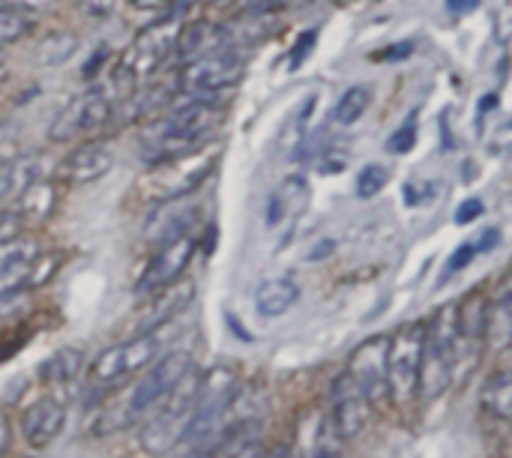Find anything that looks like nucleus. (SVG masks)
<instances>
[{"label": "nucleus", "mask_w": 512, "mask_h": 458, "mask_svg": "<svg viewBox=\"0 0 512 458\" xmlns=\"http://www.w3.org/2000/svg\"><path fill=\"white\" fill-rule=\"evenodd\" d=\"M222 120H225V108L213 99H192L186 105L171 108L144 138L147 162L153 165L159 159L204 147V141L219 129Z\"/></svg>", "instance_id": "1"}, {"label": "nucleus", "mask_w": 512, "mask_h": 458, "mask_svg": "<svg viewBox=\"0 0 512 458\" xmlns=\"http://www.w3.org/2000/svg\"><path fill=\"white\" fill-rule=\"evenodd\" d=\"M216 159H219V147H198L180 156L159 159L138 177L135 195L153 207L183 201L210 177V171L216 168Z\"/></svg>", "instance_id": "2"}, {"label": "nucleus", "mask_w": 512, "mask_h": 458, "mask_svg": "<svg viewBox=\"0 0 512 458\" xmlns=\"http://www.w3.org/2000/svg\"><path fill=\"white\" fill-rule=\"evenodd\" d=\"M198 393H201V372L189 366L180 375V381L165 393V399L144 417L141 447L147 456H165L183 444L198 405Z\"/></svg>", "instance_id": "3"}, {"label": "nucleus", "mask_w": 512, "mask_h": 458, "mask_svg": "<svg viewBox=\"0 0 512 458\" xmlns=\"http://www.w3.org/2000/svg\"><path fill=\"white\" fill-rule=\"evenodd\" d=\"M453 333H456V306L438 312L432 327L423 330V357H420V381H417V396L423 402H435L453 384V363H450Z\"/></svg>", "instance_id": "4"}, {"label": "nucleus", "mask_w": 512, "mask_h": 458, "mask_svg": "<svg viewBox=\"0 0 512 458\" xmlns=\"http://www.w3.org/2000/svg\"><path fill=\"white\" fill-rule=\"evenodd\" d=\"M423 330V324H405L393 339H387V390L399 408H411L417 402Z\"/></svg>", "instance_id": "5"}, {"label": "nucleus", "mask_w": 512, "mask_h": 458, "mask_svg": "<svg viewBox=\"0 0 512 458\" xmlns=\"http://www.w3.org/2000/svg\"><path fill=\"white\" fill-rule=\"evenodd\" d=\"M165 351V336H162V327L153 330V333H141V336H132L129 342L123 345H114L108 351H102L93 366H90V378L102 387H114L120 384L123 378H132L144 369H150Z\"/></svg>", "instance_id": "6"}, {"label": "nucleus", "mask_w": 512, "mask_h": 458, "mask_svg": "<svg viewBox=\"0 0 512 458\" xmlns=\"http://www.w3.org/2000/svg\"><path fill=\"white\" fill-rule=\"evenodd\" d=\"M192 366V357L186 351H171V354H162L141 378L138 384L132 387L129 399H123L120 405V420H117V429L126 426V423H138L144 420L162 399L165 393L180 381V375Z\"/></svg>", "instance_id": "7"}, {"label": "nucleus", "mask_w": 512, "mask_h": 458, "mask_svg": "<svg viewBox=\"0 0 512 458\" xmlns=\"http://www.w3.org/2000/svg\"><path fill=\"white\" fill-rule=\"evenodd\" d=\"M243 75H246V63L240 54L213 51V54H201V57L186 60V66L177 72V81L195 99H210L213 93L237 87Z\"/></svg>", "instance_id": "8"}, {"label": "nucleus", "mask_w": 512, "mask_h": 458, "mask_svg": "<svg viewBox=\"0 0 512 458\" xmlns=\"http://www.w3.org/2000/svg\"><path fill=\"white\" fill-rule=\"evenodd\" d=\"M177 18H180L177 9H171L162 21H156L153 27L138 33V39L129 45V51L123 54V63H120V72L129 75V81H144L165 63V57L174 51Z\"/></svg>", "instance_id": "9"}, {"label": "nucleus", "mask_w": 512, "mask_h": 458, "mask_svg": "<svg viewBox=\"0 0 512 458\" xmlns=\"http://www.w3.org/2000/svg\"><path fill=\"white\" fill-rule=\"evenodd\" d=\"M111 99L99 90H87L84 96L72 99L51 123V138L54 141H69L81 135H96L108 126L111 120Z\"/></svg>", "instance_id": "10"}, {"label": "nucleus", "mask_w": 512, "mask_h": 458, "mask_svg": "<svg viewBox=\"0 0 512 458\" xmlns=\"http://www.w3.org/2000/svg\"><path fill=\"white\" fill-rule=\"evenodd\" d=\"M360 393L366 396V402L372 408H381L390 402V390H387V336H375L369 342H363L354 357L351 366L345 372Z\"/></svg>", "instance_id": "11"}, {"label": "nucleus", "mask_w": 512, "mask_h": 458, "mask_svg": "<svg viewBox=\"0 0 512 458\" xmlns=\"http://www.w3.org/2000/svg\"><path fill=\"white\" fill-rule=\"evenodd\" d=\"M195 234H186V237H177L165 246L156 249L153 261L147 264L144 276H141V285L138 291L144 294H156V291H165L171 285H177L186 273V267L192 264L195 258Z\"/></svg>", "instance_id": "12"}, {"label": "nucleus", "mask_w": 512, "mask_h": 458, "mask_svg": "<svg viewBox=\"0 0 512 458\" xmlns=\"http://www.w3.org/2000/svg\"><path fill=\"white\" fill-rule=\"evenodd\" d=\"M327 411H330V417H333V423L345 441L363 435L369 429V420H372V405L366 402V396L360 393V387L348 375H339L333 381Z\"/></svg>", "instance_id": "13"}, {"label": "nucleus", "mask_w": 512, "mask_h": 458, "mask_svg": "<svg viewBox=\"0 0 512 458\" xmlns=\"http://www.w3.org/2000/svg\"><path fill=\"white\" fill-rule=\"evenodd\" d=\"M300 458H345V438L339 435L327 408H312L300 426Z\"/></svg>", "instance_id": "14"}, {"label": "nucleus", "mask_w": 512, "mask_h": 458, "mask_svg": "<svg viewBox=\"0 0 512 458\" xmlns=\"http://www.w3.org/2000/svg\"><path fill=\"white\" fill-rule=\"evenodd\" d=\"M114 168V150L105 141H87L78 150H72L63 165H60V177L72 186H84L93 183L99 177H105Z\"/></svg>", "instance_id": "15"}, {"label": "nucleus", "mask_w": 512, "mask_h": 458, "mask_svg": "<svg viewBox=\"0 0 512 458\" xmlns=\"http://www.w3.org/2000/svg\"><path fill=\"white\" fill-rule=\"evenodd\" d=\"M39 264V246L33 240L15 237L12 243L0 246V297L18 294L27 279H33Z\"/></svg>", "instance_id": "16"}, {"label": "nucleus", "mask_w": 512, "mask_h": 458, "mask_svg": "<svg viewBox=\"0 0 512 458\" xmlns=\"http://www.w3.org/2000/svg\"><path fill=\"white\" fill-rule=\"evenodd\" d=\"M63 426H66V408L57 399H39L21 417L24 441L33 450H45L51 441H57L60 432H63Z\"/></svg>", "instance_id": "17"}, {"label": "nucleus", "mask_w": 512, "mask_h": 458, "mask_svg": "<svg viewBox=\"0 0 512 458\" xmlns=\"http://www.w3.org/2000/svg\"><path fill=\"white\" fill-rule=\"evenodd\" d=\"M156 213L150 216L147 222V240L156 243V246H165L177 237H186L198 228L201 222V210L198 207H189V204H159L153 207Z\"/></svg>", "instance_id": "18"}, {"label": "nucleus", "mask_w": 512, "mask_h": 458, "mask_svg": "<svg viewBox=\"0 0 512 458\" xmlns=\"http://www.w3.org/2000/svg\"><path fill=\"white\" fill-rule=\"evenodd\" d=\"M192 294H195V288H192L189 282L171 285V288H165V291H156L153 300H150V306H147L144 312L135 315V336L153 333V330H159V327H168L171 318L180 315V312L186 309V303L192 300Z\"/></svg>", "instance_id": "19"}, {"label": "nucleus", "mask_w": 512, "mask_h": 458, "mask_svg": "<svg viewBox=\"0 0 512 458\" xmlns=\"http://www.w3.org/2000/svg\"><path fill=\"white\" fill-rule=\"evenodd\" d=\"M309 204V183L306 177H285L267 198V225L285 228L291 225Z\"/></svg>", "instance_id": "20"}, {"label": "nucleus", "mask_w": 512, "mask_h": 458, "mask_svg": "<svg viewBox=\"0 0 512 458\" xmlns=\"http://www.w3.org/2000/svg\"><path fill=\"white\" fill-rule=\"evenodd\" d=\"M225 36H228V30L213 24V21H192V24L177 30L174 54H180L183 60H192V57H201V54L225 51V45L219 42Z\"/></svg>", "instance_id": "21"}, {"label": "nucleus", "mask_w": 512, "mask_h": 458, "mask_svg": "<svg viewBox=\"0 0 512 458\" xmlns=\"http://www.w3.org/2000/svg\"><path fill=\"white\" fill-rule=\"evenodd\" d=\"M300 303V285L291 276H276L258 285L255 309L261 318H282Z\"/></svg>", "instance_id": "22"}, {"label": "nucleus", "mask_w": 512, "mask_h": 458, "mask_svg": "<svg viewBox=\"0 0 512 458\" xmlns=\"http://www.w3.org/2000/svg\"><path fill=\"white\" fill-rule=\"evenodd\" d=\"M54 207H57V192H54V186H51L48 180H36V183H30V186L18 195L15 213H18L21 225H24V222L39 225V222H45V219L54 213Z\"/></svg>", "instance_id": "23"}, {"label": "nucleus", "mask_w": 512, "mask_h": 458, "mask_svg": "<svg viewBox=\"0 0 512 458\" xmlns=\"http://www.w3.org/2000/svg\"><path fill=\"white\" fill-rule=\"evenodd\" d=\"M486 348L492 351H507L512 339V306L510 294L504 291L492 306H486V327H483Z\"/></svg>", "instance_id": "24"}, {"label": "nucleus", "mask_w": 512, "mask_h": 458, "mask_svg": "<svg viewBox=\"0 0 512 458\" xmlns=\"http://www.w3.org/2000/svg\"><path fill=\"white\" fill-rule=\"evenodd\" d=\"M81 372H84V351H78V348H63L54 357H48L42 366V378L57 387L72 384Z\"/></svg>", "instance_id": "25"}, {"label": "nucleus", "mask_w": 512, "mask_h": 458, "mask_svg": "<svg viewBox=\"0 0 512 458\" xmlns=\"http://www.w3.org/2000/svg\"><path fill=\"white\" fill-rule=\"evenodd\" d=\"M369 105H372V87L354 84V87H348V90L339 96V102H336V108H333V120H336L339 126H354V123L369 111Z\"/></svg>", "instance_id": "26"}, {"label": "nucleus", "mask_w": 512, "mask_h": 458, "mask_svg": "<svg viewBox=\"0 0 512 458\" xmlns=\"http://www.w3.org/2000/svg\"><path fill=\"white\" fill-rule=\"evenodd\" d=\"M483 408L495 417V420H501V423H507L512 414V378L510 372H498L495 378H489V384H486V390H483Z\"/></svg>", "instance_id": "27"}, {"label": "nucleus", "mask_w": 512, "mask_h": 458, "mask_svg": "<svg viewBox=\"0 0 512 458\" xmlns=\"http://www.w3.org/2000/svg\"><path fill=\"white\" fill-rule=\"evenodd\" d=\"M75 48H78L75 33H69V30H57V33H48V36L39 42L36 57H39V63H42V66H63V63L75 54Z\"/></svg>", "instance_id": "28"}, {"label": "nucleus", "mask_w": 512, "mask_h": 458, "mask_svg": "<svg viewBox=\"0 0 512 458\" xmlns=\"http://www.w3.org/2000/svg\"><path fill=\"white\" fill-rule=\"evenodd\" d=\"M315 96H309L294 114H291V120L285 123V129H282V138H279V147L282 150H288V153H294L300 144H303V138H306V126H309V120H312V108H315Z\"/></svg>", "instance_id": "29"}, {"label": "nucleus", "mask_w": 512, "mask_h": 458, "mask_svg": "<svg viewBox=\"0 0 512 458\" xmlns=\"http://www.w3.org/2000/svg\"><path fill=\"white\" fill-rule=\"evenodd\" d=\"M27 30H30V15L9 3H0V45L18 42Z\"/></svg>", "instance_id": "30"}, {"label": "nucleus", "mask_w": 512, "mask_h": 458, "mask_svg": "<svg viewBox=\"0 0 512 458\" xmlns=\"http://www.w3.org/2000/svg\"><path fill=\"white\" fill-rule=\"evenodd\" d=\"M387 183H390V171L384 165H366L357 174V195L360 198H375L378 192H384Z\"/></svg>", "instance_id": "31"}, {"label": "nucleus", "mask_w": 512, "mask_h": 458, "mask_svg": "<svg viewBox=\"0 0 512 458\" xmlns=\"http://www.w3.org/2000/svg\"><path fill=\"white\" fill-rule=\"evenodd\" d=\"M309 0H246V12L243 15H279V12H288V9H297V6H306Z\"/></svg>", "instance_id": "32"}, {"label": "nucleus", "mask_w": 512, "mask_h": 458, "mask_svg": "<svg viewBox=\"0 0 512 458\" xmlns=\"http://www.w3.org/2000/svg\"><path fill=\"white\" fill-rule=\"evenodd\" d=\"M24 315H27V303H24L18 294H6V297H0V330L15 327Z\"/></svg>", "instance_id": "33"}, {"label": "nucleus", "mask_w": 512, "mask_h": 458, "mask_svg": "<svg viewBox=\"0 0 512 458\" xmlns=\"http://www.w3.org/2000/svg\"><path fill=\"white\" fill-rule=\"evenodd\" d=\"M414 144H417V123L408 120L405 126H399V129L393 132V138L387 141V150H390V153H408Z\"/></svg>", "instance_id": "34"}, {"label": "nucleus", "mask_w": 512, "mask_h": 458, "mask_svg": "<svg viewBox=\"0 0 512 458\" xmlns=\"http://www.w3.org/2000/svg\"><path fill=\"white\" fill-rule=\"evenodd\" d=\"M345 168H348V153L345 150H336V147L321 150V156H318V171L321 174H336V171H345Z\"/></svg>", "instance_id": "35"}, {"label": "nucleus", "mask_w": 512, "mask_h": 458, "mask_svg": "<svg viewBox=\"0 0 512 458\" xmlns=\"http://www.w3.org/2000/svg\"><path fill=\"white\" fill-rule=\"evenodd\" d=\"M21 231V219L15 210H0V246L12 243Z\"/></svg>", "instance_id": "36"}, {"label": "nucleus", "mask_w": 512, "mask_h": 458, "mask_svg": "<svg viewBox=\"0 0 512 458\" xmlns=\"http://www.w3.org/2000/svg\"><path fill=\"white\" fill-rule=\"evenodd\" d=\"M312 48H315V30H306L300 36V45H294V51H291V69H300Z\"/></svg>", "instance_id": "37"}, {"label": "nucleus", "mask_w": 512, "mask_h": 458, "mask_svg": "<svg viewBox=\"0 0 512 458\" xmlns=\"http://www.w3.org/2000/svg\"><path fill=\"white\" fill-rule=\"evenodd\" d=\"M480 216H483V201L480 198H471V201L459 204V210H456V222L459 225H468V222H474Z\"/></svg>", "instance_id": "38"}, {"label": "nucleus", "mask_w": 512, "mask_h": 458, "mask_svg": "<svg viewBox=\"0 0 512 458\" xmlns=\"http://www.w3.org/2000/svg\"><path fill=\"white\" fill-rule=\"evenodd\" d=\"M474 255H477V246H474V243H468V246H459V249H456V255L450 258V273H456V270H465V267L474 261Z\"/></svg>", "instance_id": "39"}, {"label": "nucleus", "mask_w": 512, "mask_h": 458, "mask_svg": "<svg viewBox=\"0 0 512 458\" xmlns=\"http://www.w3.org/2000/svg\"><path fill=\"white\" fill-rule=\"evenodd\" d=\"M432 192H435L432 186H414V183H408V186H405V201H408L411 207H417V204L429 201Z\"/></svg>", "instance_id": "40"}, {"label": "nucleus", "mask_w": 512, "mask_h": 458, "mask_svg": "<svg viewBox=\"0 0 512 458\" xmlns=\"http://www.w3.org/2000/svg\"><path fill=\"white\" fill-rule=\"evenodd\" d=\"M9 6H15V9H21V12H27V15H36L42 6H48L51 0H6Z\"/></svg>", "instance_id": "41"}, {"label": "nucleus", "mask_w": 512, "mask_h": 458, "mask_svg": "<svg viewBox=\"0 0 512 458\" xmlns=\"http://www.w3.org/2000/svg\"><path fill=\"white\" fill-rule=\"evenodd\" d=\"M411 42H405V45H399V48H387V51H378L375 54V60H399V57H408L411 54Z\"/></svg>", "instance_id": "42"}, {"label": "nucleus", "mask_w": 512, "mask_h": 458, "mask_svg": "<svg viewBox=\"0 0 512 458\" xmlns=\"http://www.w3.org/2000/svg\"><path fill=\"white\" fill-rule=\"evenodd\" d=\"M480 6V0H447V9L453 12V15H468V12H474Z\"/></svg>", "instance_id": "43"}, {"label": "nucleus", "mask_w": 512, "mask_h": 458, "mask_svg": "<svg viewBox=\"0 0 512 458\" xmlns=\"http://www.w3.org/2000/svg\"><path fill=\"white\" fill-rule=\"evenodd\" d=\"M258 447H255V441L252 444H240V447H234L231 453H228V458H258Z\"/></svg>", "instance_id": "44"}, {"label": "nucleus", "mask_w": 512, "mask_h": 458, "mask_svg": "<svg viewBox=\"0 0 512 458\" xmlns=\"http://www.w3.org/2000/svg\"><path fill=\"white\" fill-rule=\"evenodd\" d=\"M258 458H300V456H297V450H291V447H273V450H267V453H258Z\"/></svg>", "instance_id": "45"}, {"label": "nucleus", "mask_w": 512, "mask_h": 458, "mask_svg": "<svg viewBox=\"0 0 512 458\" xmlns=\"http://www.w3.org/2000/svg\"><path fill=\"white\" fill-rule=\"evenodd\" d=\"M6 447H9V423H6V417L0 411V456L6 453Z\"/></svg>", "instance_id": "46"}, {"label": "nucleus", "mask_w": 512, "mask_h": 458, "mask_svg": "<svg viewBox=\"0 0 512 458\" xmlns=\"http://www.w3.org/2000/svg\"><path fill=\"white\" fill-rule=\"evenodd\" d=\"M180 458H216L213 450H198V447H186V453Z\"/></svg>", "instance_id": "47"}, {"label": "nucleus", "mask_w": 512, "mask_h": 458, "mask_svg": "<svg viewBox=\"0 0 512 458\" xmlns=\"http://www.w3.org/2000/svg\"><path fill=\"white\" fill-rule=\"evenodd\" d=\"M132 6H138V9H159L165 0H129Z\"/></svg>", "instance_id": "48"}, {"label": "nucleus", "mask_w": 512, "mask_h": 458, "mask_svg": "<svg viewBox=\"0 0 512 458\" xmlns=\"http://www.w3.org/2000/svg\"><path fill=\"white\" fill-rule=\"evenodd\" d=\"M0 3H6V0H0Z\"/></svg>", "instance_id": "49"}]
</instances>
